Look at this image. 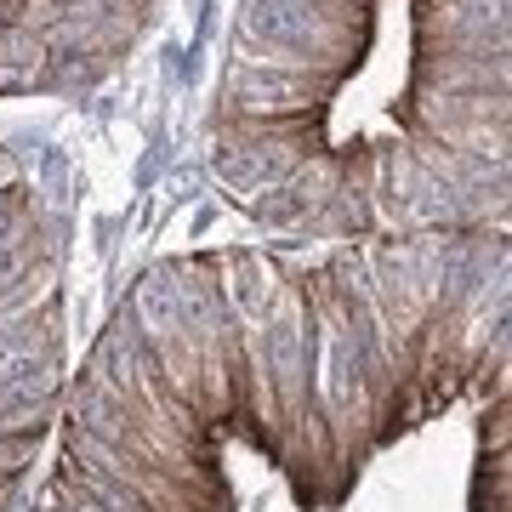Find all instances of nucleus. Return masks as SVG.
Returning a JSON list of instances; mask_svg holds the SVG:
<instances>
[{
    "instance_id": "1",
    "label": "nucleus",
    "mask_w": 512,
    "mask_h": 512,
    "mask_svg": "<svg viewBox=\"0 0 512 512\" xmlns=\"http://www.w3.org/2000/svg\"><path fill=\"white\" fill-rule=\"evenodd\" d=\"M211 165L291 234H484L507 211V0H245Z\"/></svg>"
},
{
    "instance_id": "2",
    "label": "nucleus",
    "mask_w": 512,
    "mask_h": 512,
    "mask_svg": "<svg viewBox=\"0 0 512 512\" xmlns=\"http://www.w3.org/2000/svg\"><path fill=\"white\" fill-rule=\"evenodd\" d=\"M165 0H0V97H74L126 63Z\"/></svg>"
}]
</instances>
